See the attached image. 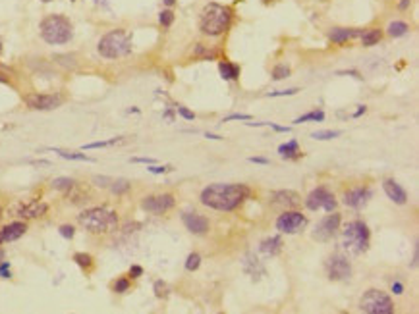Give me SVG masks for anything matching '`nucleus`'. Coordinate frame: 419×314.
<instances>
[{
	"label": "nucleus",
	"instance_id": "f257e3e1",
	"mask_svg": "<svg viewBox=\"0 0 419 314\" xmlns=\"http://www.w3.org/2000/svg\"><path fill=\"white\" fill-rule=\"evenodd\" d=\"M251 189L244 183H213L201 191L199 201L207 208L220 212H234L246 199H249Z\"/></svg>",
	"mask_w": 419,
	"mask_h": 314
},
{
	"label": "nucleus",
	"instance_id": "f03ea898",
	"mask_svg": "<svg viewBox=\"0 0 419 314\" xmlns=\"http://www.w3.org/2000/svg\"><path fill=\"white\" fill-rule=\"evenodd\" d=\"M232 25V10L224 4L209 2L199 16V29L209 37H220Z\"/></svg>",
	"mask_w": 419,
	"mask_h": 314
},
{
	"label": "nucleus",
	"instance_id": "7ed1b4c3",
	"mask_svg": "<svg viewBox=\"0 0 419 314\" xmlns=\"http://www.w3.org/2000/svg\"><path fill=\"white\" fill-rule=\"evenodd\" d=\"M78 223L89 233H112L118 230V214L104 206H95L78 214Z\"/></svg>",
	"mask_w": 419,
	"mask_h": 314
},
{
	"label": "nucleus",
	"instance_id": "20e7f679",
	"mask_svg": "<svg viewBox=\"0 0 419 314\" xmlns=\"http://www.w3.org/2000/svg\"><path fill=\"white\" fill-rule=\"evenodd\" d=\"M39 33H41V39L47 44H66V42L72 41L73 25L66 16L52 14V16H47L41 21Z\"/></svg>",
	"mask_w": 419,
	"mask_h": 314
},
{
	"label": "nucleus",
	"instance_id": "39448f33",
	"mask_svg": "<svg viewBox=\"0 0 419 314\" xmlns=\"http://www.w3.org/2000/svg\"><path fill=\"white\" fill-rule=\"evenodd\" d=\"M97 51L102 58L108 60H116V58H124L132 52V37L124 29H114L108 31L106 35H102Z\"/></svg>",
	"mask_w": 419,
	"mask_h": 314
},
{
	"label": "nucleus",
	"instance_id": "423d86ee",
	"mask_svg": "<svg viewBox=\"0 0 419 314\" xmlns=\"http://www.w3.org/2000/svg\"><path fill=\"white\" fill-rule=\"evenodd\" d=\"M369 243H371V232H369V226L363 220H352V222L346 223V228L342 230V245H344L348 253H367Z\"/></svg>",
	"mask_w": 419,
	"mask_h": 314
},
{
	"label": "nucleus",
	"instance_id": "0eeeda50",
	"mask_svg": "<svg viewBox=\"0 0 419 314\" xmlns=\"http://www.w3.org/2000/svg\"><path fill=\"white\" fill-rule=\"evenodd\" d=\"M359 308H361V312L367 314H392L394 312V301L380 289H369L361 297Z\"/></svg>",
	"mask_w": 419,
	"mask_h": 314
},
{
	"label": "nucleus",
	"instance_id": "6e6552de",
	"mask_svg": "<svg viewBox=\"0 0 419 314\" xmlns=\"http://www.w3.org/2000/svg\"><path fill=\"white\" fill-rule=\"evenodd\" d=\"M23 102L31 110H54L62 106L64 97L58 93H29L23 97Z\"/></svg>",
	"mask_w": 419,
	"mask_h": 314
},
{
	"label": "nucleus",
	"instance_id": "1a4fd4ad",
	"mask_svg": "<svg viewBox=\"0 0 419 314\" xmlns=\"http://www.w3.org/2000/svg\"><path fill=\"white\" fill-rule=\"evenodd\" d=\"M306 206L309 208V210H313V212H317V210H325V212H332V210H336V199H334V195L328 191L327 187H317V189H313V191L307 195L306 199Z\"/></svg>",
	"mask_w": 419,
	"mask_h": 314
},
{
	"label": "nucleus",
	"instance_id": "9d476101",
	"mask_svg": "<svg viewBox=\"0 0 419 314\" xmlns=\"http://www.w3.org/2000/svg\"><path fill=\"white\" fill-rule=\"evenodd\" d=\"M340 222H342V216H340L336 210L328 212L327 216L321 218L319 223L315 226L313 237H315L317 241H321V243H327L330 239H334V235H336L338 230H340Z\"/></svg>",
	"mask_w": 419,
	"mask_h": 314
},
{
	"label": "nucleus",
	"instance_id": "9b49d317",
	"mask_svg": "<svg viewBox=\"0 0 419 314\" xmlns=\"http://www.w3.org/2000/svg\"><path fill=\"white\" fill-rule=\"evenodd\" d=\"M307 226V218L297 210H284L276 218V230L286 235L299 233Z\"/></svg>",
	"mask_w": 419,
	"mask_h": 314
},
{
	"label": "nucleus",
	"instance_id": "f8f14e48",
	"mask_svg": "<svg viewBox=\"0 0 419 314\" xmlns=\"http://www.w3.org/2000/svg\"><path fill=\"white\" fill-rule=\"evenodd\" d=\"M327 276L332 282H346L352 276V262L342 253H334L327 260Z\"/></svg>",
	"mask_w": 419,
	"mask_h": 314
},
{
	"label": "nucleus",
	"instance_id": "ddd939ff",
	"mask_svg": "<svg viewBox=\"0 0 419 314\" xmlns=\"http://www.w3.org/2000/svg\"><path fill=\"white\" fill-rule=\"evenodd\" d=\"M174 206H176V199H174V195H170V193L151 195V197H145L143 201H141V208H143L145 212L157 214V216L166 214L168 210H172Z\"/></svg>",
	"mask_w": 419,
	"mask_h": 314
},
{
	"label": "nucleus",
	"instance_id": "4468645a",
	"mask_svg": "<svg viewBox=\"0 0 419 314\" xmlns=\"http://www.w3.org/2000/svg\"><path fill=\"white\" fill-rule=\"evenodd\" d=\"M371 197H373V191L367 185H358V187H352L344 193V204L354 208V210H361V208L367 206Z\"/></svg>",
	"mask_w": 419,
	"mask_h": 314
},
{
	"label": "nucleus",
	"instance_id": "2eb2a0df",
	"mask_svg": "<svg viewBox=\"0 0 419 314\" xmlns=\"http://www.w3.org/2000/svg\"><path fill=\"white\" fill-rule=\"evenodd\" d=\"M299 203H301L299 195L292 189H280V191H275L271 195V204L280 210H292V208L299 206Z\"/></svg>",
	"mask_w": 419,
	"mask_h": 314
},
{
	"label": "nucleus",
	"instance_id": "dca6fc26",
	"mask_svg": "<svg viewBox=\"0 0 419 314\" xmlns=\"http://www.w3.org/2000/svg\"><path fill=\"white\" fill-rule=\"evenodd\" d=\"M182 222H184L185 230L194 233V235H205L211 228L209 218H205L203 214L199 212H184L182 214Z\"/></svg>",
	"mask_w": 419,
	"mask_h": 314
},
{
	"label": "nucleus",
	"instance_id": "f3484780",
	"mask_svg": "<svg viewBox=\"0 0 419 314\" xmlns=\"http://www.w3.org/2000/svg\"><path fill=\"white\" fill-rule=\"evenodd\" d=\"M16 212L23 220H33V218H41V216L49 212V204L41 203V201H29V203L20 204Z\"/></svg>",
	"mask_w": 419,
	"mask_h": 314
},
{
	"label": "nucleus",
	"instance_id": "a211bd4d",
	"mask_svg": "<svg viewBox=\"0 0 419 314\" xmlns=\"http://www.w3.org/2000/svg\"><path fill=\"white\" fill-rule=\"evenodd\" d=\"M25 232H27V223L25 222H12L8 226H4L0 230V245L18 241L21 235H25Z\"/></svg>",
	"mask_w": 419,
	"mask_h": 314
},
{
	"label": "nucleus",
	"instance_id": "6ab92c4d",
	"mask_svg": "<svg viewBox=\"0 0 419 314\" xmlns=\"http://www.w3.org/2000/svg\"><path fill=\"white\" fill-rule=\"evenodd\" d=\"M383 189H385L387 197H389L392 203L396 204L408 203V193H406V189H404L400 183L394 182V180H385V182H383Z\"/></svg>",
	"mask_w": 419,
	"mask_h": 314
},
{
	"label": "nucleus",
	"instance_id": "aec40b11",
	"mask_svg": "<svg viewBox=\"0 0 419 314\" xmlns=\"http://www.w3.org/2000/svg\"><path fill=\"white\" fill-rule=\"evenodd\" d=\"M363 33V29H356V27H334L328 33V39L334 44H344V42L356 39Z\"/></svg>",
	"mask_w": 419,
	"mask_h": 314
},
{
	"label": "nucleus",
	"instance_id": "412c9836",
	"mask_svg": "<svg viewBox=\"0 0 419 314\" xmlns=\"http://www.w3.org/2000/svg\"><path fill=\"white\" fill-rule=\"evenodd\" d=\"M242 266H244V272L247 274V276H251L253 280H259L261 276H265L266 274V270H265V266L261 264V260L257 258L255 254H246V258L242 260Z\"/></svg>",
	"mask_w": 419,
	"mask_h": 314
},
{
	"label": "nucleus",
	"instance_id": "4be33fe9",
	"mask_svg": "<svg viewBox=\"0 0 419 314\" xmlns=\"http://www.w3.org/2000/svg\"><path fill=\"white\" fill-rule=\"evenodd\" d=\"M282 237L280 235H271V237H266V239H263L261 241V245H259V251L265 254V256H276V254H280V251H282Z\"/></svg>",
	"mask_w": 419,
	"mask_h": 314
},
{
	"label": "nucleus",
	"instance_id": "5701e85b",
	"mask_svg": "<svg viewBox=\"0 0 419 314\" xmlns=\"http://www.w3.org/2000/svg\"><path fill=\"white\" fill-rule=\"evenodd\" d=\"M278 154H280L282 158H286V160H297V158H301V151H299V145H297L296 139L280 145V147H278Z\"/></svg>",
	"mask_w": 419,
	"mask_h": 314
},
{
	"label": "nucleus",
	"instance_id": "b1692460",
	"mask_svg": "<svg viewBox=\"0 0 419 314\" xmlns=\"http://www.w3.org/2000/svg\"><path fill=\"white\" fill-rule=\"evenodd\" d=\"M218 71L222 75L224 81H236L240 77V66H236L232 62L228 60H220L218 62Z\"/></svg>",
	"mask_w": 419,
	"mask_h": 314
},
{
	"label": "nucleus",
	"instance_id": "393cba45",
	"mask_svg": "<svg viewBox=\"0 0 419 314\" xmlns=\"http://www.w3.org/2000/svg\"><path fill=\"white\" fill-rule=\"evenodd\" d=\"M359 39H361V44L363 47H375V44H378L380 42V39H383V31L377 29V27H373V29H367L363 31L361 35H359Z\"/></svg>",
	"mask_w": 419,
	"mask_h": 314
},
{
	"label": "nucleus",
	"instance_id": "a878e982",
	"mask_svg": "<svg viewBox=\"0 0 419 314\" xmlns=\"http://www.w3.org/2000/svg\"><path fill=\"white\" fill-rule=\"evenodd\" d=\"M409 31V25L406 23V21H390L389 27H387V33H389L390 37H394V39H400V37H404V35H408Z\"/></svg>",
	"mask_w": 419,
	"mask_h": 314
},
{
	"label": "nucleus",
	"instance_id": "bb28decb",
	"mask_svg": "<svg viewBox=\"0 0 419 314\" xmlns=\"http://www.w3.org/2000/svg\"><path fill=\"white\" fill-rule=\"evenodd\" d=\"M52 189H56V191H62V193H70L72 191V187L75 185V182H73L72 177H56V180H52Z\"/></svg>",
	"mask_w": 419,
	"mask_h": 314
},
{
	"label": "nucleus",
	"instance_id": "cd10ccee",
	"mask_svg": "<svg viewBox=\"0 0 419 314\" xmlns=\"http://www.w3.org/2000/svg\"><path fill=\"white\" fill-rule=\"evenodd\" d=\"M325 120V112L323 110H313V112H307L303 116H299L294 120V123H303V122H323Z\"/></svg>",
	"mask_w": 419,
	"mask_h": 314
},
{
	"label": "nucleus",
	"instance_id": "c85d7f7f",
	"mask_svg": "<svg viewBox=\"0 0 419 314\" xmlns=\"http://www.w3.org/2000/svg\"><path fill=\"white\" fill-rule=\"evenodd\" d=\"M130 187H132V183L128 182V180H112V183H110V191L114 193V195H126V193L130 191Z\"/></svg>",
	"mask_w": 419,
	"mask_h": 314
},
{
	"label": "nucleus",
	"instance_id": "c756f323",
	"mask_svg": "<svg viewBox=\"0 0 419 314\" xmlns=\"http://www.w3.org/2000/svg\"><path fill=\"white\" fill-rule=\"evenodd\" d=\"M124 137H114V139H108V141H95V143H87L83 145L82 151H93V149H104V147H112L116 143H120Z\"/></svg>",
	"mask_w": 419,
	"mask_h": 314
},
{
	"label": "nucleus",
	"instance_id": "7c9ffc66",
	"mask_svg": "<svg viewBox=\"0 0 419 314\" xmlns=\"http://www.w3.org/2000/svg\"><path fill=\"white\" fill-rule=\"evenodd\" d=\"M73 262L78 264L83 270H91L93 268V256L87 253H75L73 254Z\"/></svg>",
	"mask_w": 419,
	"mask_h": 314
},
{
	"label": "nucleus",
	"instance_id": "2f4dec72",
	"mask_svg": "<svg viewBox=\"0 0 419 314\" xmlns=\"http://www.w3.org/2000/svg\"><path fill=\"white\" fill-rule=\"evenodd\" d=\"M54 152H58L62 158L66 160H82V162H93V158H89L87 154L83 152H68V151H60V149H54Z\"/></svg>",
	"mask_w": 419,
	"mask_h": 314
},
{
	"label": "nucleus",
	"instance_id": "473e14b6",
	"mask_svg": "<svg viewBox=\"0 0 419 314\" xmlns=\"http://www.w3.org/2000/svg\"><path fill=\"white\" fill-rule=\"evenodd\" d=\"M199 266H201V254L199 253L187 254V258H185V270H187V272H195Z\"/></svg>",
	"mask_w": 419,
	"mask_h": 314
},
{
	"label": "nucleus",
	"instance_id": "72a5a7b5",
	"mask_svg": "<svg viewBox=\"0 0 419 314\" xmlns=\"http://www.w3.org/2000/svg\"><path fill=\"white\" fill-rule=\"evenodd\" d=\"M286 77H290V68L286 64H276L273 68V79L280 81V79H286Z\"/></svg>",
	"mask_w": 419,
	"mask_h": 314
},
{
	"label": "nucleus",
	"instance_id": "f704fd0d",
	"mask_svg": "<svg viewBox=\"0 0 419 314\" xmlns=\"http://www.w3.org/2000/svg\"><path fill=\"white\" fill-rule=\"evenodd\" d=\"M311 137H313L315 141H330V139L340 137V131H330V129H327V131H315L311 133Z\"/></svg>",
	"mask_w": 419,
	"mask_h": 314
},
{
	"label": "nucleus",
	"instance_id": "c9c22d12",
	"mask_svg": "<svg viewBox=\"0 0 419 314\" xmlns=\"http://www.w3.org/2000/svg\"><path fill=\"white\" fill-rule=\"evenodd\" d=\"M112 291L114 293H126V291H130V280L128 278H118L116 282L112 284Z\"/></svg>",
	"mask_w": 419,
	"mask_h": 314
},
{
	"label": "nucleus",
	"instance_id": "e433bc0d",
	"mask_svg": "<svg viewBox=\"0 0 419 314\" xmlns=\"http://www.w3.org/2000/svg\"><path fill=\"white\" fill-rule=\"evenodd\" d=\"M174 18H176V16H174V12L170 10V8H168V10H163L159 14V21H161V25L166 27V29L174 23Z\"/></svg>",
	"mask_w": 419,
	"mask_h": 314
},
{
	"label": "nucleus",
	"instance_id": "4c0bfd02",
	"mask_svg": "<svg viewBox=\"0 0 419 314\" xmlns=\"http://www.w3.org/2000/svg\"><path fill=\"white\" fill-rule=\"evenodd\" d=\"M153 289H155V295H157L159 299H166V297H168V285H166V282H163V280H157Z\"/></svg>",
	"mask_w": 419,
	"mask_h": 314
},
{
	"label": "nucleus",
	"instance_id": "58836bf2",
	"mask_svg": "<svg viewBox=\"0 0 419 314\" xmlns=\"http://www.w3.org/2000/svg\"><path fill=\"white\" fill-rule=\"evenodd\" d=\"M195 56H199V58H216V52L215 51H209V49H205L203 44H197L194 51Z\"/></svg>",
	"mask_w": 419,
	"mask_h": 314
},
{
	"label": "nucleus",
	"instance_id": "ea45409f",
	"mask_svg": "<svg viewBox=\"0 0 419 314\" xmlns=\"http://www.w3.org/2000/svg\"><path fill=\"white\" fill-rule=\"evenodd\" d=\"M58 233H60L64 239H73V235H75V230H73V226H70V223H64V226H60L58 228Z\"/></svg>",
	"mask_w": 419,
	"mask_h": 314
},
{
	"label": "nucleus",
	"instance_id": "a19ab883",
	"mask_svg": "<svg viewBox=\"0 0 419 314\" xmlns=\"http://www.w3.org/2000/svg\"><path fill=\"white\" fill-rule=\"evenodd\" d=\"M147 170H149L151 173H155V175H161V173L172 172V166H157V164H149Z\"/></svg>",
	"mask_w": 419,
	"mask_h": 314
},
{
	"label": "nucleus",
	"instance_id": "79ce46f5",
	"mask_svg": "<svg viewBox=\"0 0 419 314\" xmlns=\"http://www.w3.org/2000/svg\"><path fill=\"white\" fill-rule=\"evenodd\" d=\"M297 93H299V89H297V87H294V89H286V91L269 93L266 97H271V99H276V97H292V95H297Z\"/></svg>",
	"mask_w": 419,
	"mask_h": 314
},
{
	"label": "nucleus",
	"instance_id": "37998d69",
	"mask_svg": "<svg viewBox=\"0 0 419 314\" xmlns=\"http://www.w3.org/2000/svg\"><path fill=\"white\" fill-rule=\"evenodd\" d=\"M176 112H178V114H180L184 120H189V122H194V120H195V114L192 110H187L185 106H180V104H178V106H176Z\"/></svg>",
	"mask_w": 419,
	"mask_h": 314
},
{
	"label": "nucleus",
	"instance_id": "c03bdc74",
	"mask_svg": "<svg viewBox=\"0 0 419 314\" xmlns=\"http://www.w3.org/2000/svg\"><path fill=\"white\" fill-rule=\"evenodd\" d=\"M0 278H4V280H10L12 278L10 262H8V260H2V262H0Z\"/></svg>",
	"mask_w": 419,
	"mask_h": 314
},
{
	"label": "nucleus",
	"instance_id": "a18cd8bd",
	"mask_svg": "<svg viewBox=\"0 0 419 314\" xmlns=\"http://www.w3.org/2000/svg\"><path fill=\"white\" fill-rule=\"evenodd\" d=\"M93 183H95L97 187H110L112 180L106 177V175H95V177H93Z\"/></svg>",
	"mask_w": 419,
	"mask_h": 314
},
{
	"label": "nucleus",
	"instance_id": "49530a36",
	"mask_svg": "<svg viewBox=\"0 0 419 314\" xmlns=\"http://www.w3.org/2000/svg\"><path fill=\"white\" fill-rule=\"evenodd\" d=\"M234 120H240V122H249V120H251V116H249V114H230V116H226L222 122H234Z\"/></svg>",
	"mask_w": 419,
	"mask_h": 314
},
{
	"label": "nucleus",
	"instance_id": "de8ad7c7",
	"mask_svg": "<svg viewBox=\"0 0 419 314\" xmlns=\"http://www.w3.org/2000/svg\"><path fill=\"white\" fill-rule=\"evenodd\" d=\"M130 278H132V280H137V278H141V276H143V268H141V266H139V264H132V266H130Z\"/></svg>",
	"mask_w": 419,
	"mask_h": 314
},
{
	"label": "nucleus",
	"instance_id": "09e8293b",
	"mask_svg": "<svg viewBox=\"0 0 419 314\" xmlns=\"http://www.w3.org/2000/svg\"><path fill=\"white\" fill-rule=\"evenodd\" d=\"M249 162L261 164V166H269V164H271V160H269V158H265V156H249Z\"/></svg>",
	"mask_w": 419,
	"mask_h": 314
},
{
	"label": "nucleus",
	"instance_id": "8fccbe9b",
	"mask_svg": "<svg viewBox=\"0 0 419 314\" xmlns=\"http://www.w3.org/2000/svg\"><path fill=\"white\" fill-rule=\"evenodd\" d=\"M390 291L394 295H402L404 293V284L402 282H392V285H390Z\"/></svg>",
	"mask_w": 419,
	"mask_h": 314
},
{
	"label": "nucleus",
	"instance_id": "3c124183",
	"mask_svg": "<svg viewBox=\"0 0 419 314\" xmlns=\"http://www.w3.org/2000/svg\"><path fill=\"white\" fill-rule=\"evenodd\" d=\"M265 125L273 127V129H275V131H278V133H290V127H286V125H278V123H273V122H266Z\"/></svg>",
	"mask_w": 419,
	"mask_h": 314
},
{
	"label": "nucleus",
	"instance_id": "603ef678",
	"mask_svg": "<svg viewBox=\"0 0 419 314\" xmlns=\"http://www.w3.org/2000/svg\"><path fill=\"white\" fill-rule=\"evenodd\" d=\"M133 164H155V158H145V156H133Z\"/></svg>",
	"mask_w": 419,
	"mask_h": 314
},
{
	"label": "nucleus",
	"instance_id": "864d4df0",
	"mask_svg": "<svg viewBox=\"0 0 419 314\" xmlns=\"http://www.w3.org/2000/svg\"><path fill=\"white\" fill-rule=\"evenodd\" d=\"M365 112H367V106H365V104H359V108L352 114V118H359V116H363Z\"/></svg>",
	"mask_w": 419,
	"mask_h": 314
},
{
	"label": "nucleus",
	"instance_id": "5fc2aeb1",
	"mask_svg": "<svg viewBox=\"0 0 419 314\" xmlns=\"http://www.w3.org/2000/svg\"><path fill=\"white\" fill-rule=\"evenodd\" d=\"M409 6H411V0H400V2H398L400 10H408Z\"/></svg>",
	"mask_w": 419,
	"mask_h": 314
},
{
	"label": "nucleus",
	"instance_id": "6e6d98bb",
	"mask_svg": "<svg viewBox=\"0 0 419 314\" xmlns=\"http://www.w3.org/2000/svg\"><path fill=\"white\" fill-rule=\"evenodd\" d=\"M338 75H354V77H358V79H361L359 71H356V70H352V71H338Z\"/></svg>",
	"mask_w": 419,
	"mask_h": 314
},
{
	"label": "nucleus",
	"instance_id": "4d7b16f0",
	"mask_svg": "<svg viewBox=\"0 0 419 314\" xmlns=\"http://www.w3.org/2000/svg\"><path fill=\"white\" fill-rule=\"evenodd\" d=\"M417 260H419V253H417V247L413 249V260H411V268H417Z\"/></svg>",
	"mask_w": 419,
	"mask_h": 314
},
{
	"label": "nucleus",
	"instance_id": "13d9d810",
	"mask_svg": "<svg viewBox=\"0 0 419 314\" xmlns=\"http://www.w3.org/2000/svg\"><path fill=\"white\" fill-rule=\"evenodd\" d=\"M205 137H207V139H213V141H220V139H222L220 135H215V133H205Z\"/></svg>",
	"mask_w": 419,
	"mask_h": 314
},
{
	"label": "nucleus",
	"instance_id": "bf43d9fd",
	"mask_svg": "<svg viewBox=\"0 0 419 314\" xmlns=\"http://www.w3.org/2000/svg\"><path fill=\"white\" fill-rule=\"evenodd\" d=\"M164 118H166V120H168V122H174V114L170 110H164V114H163Z\"/></svg>",
	"mask_w": 419,
	"mask_h": 314
},
{
	"label": "nucleus",
	"instance_id": "052dcab7",
	"mask_svg": "<svg viewBox=\"0 0 419 314\" xmlns=\"http://www.w3.org/2000/svg\"><path fill=\"white\" fill-rule=\"evenodd\" d=\"M164 4H166V6H168V8H170V6H174V4H176V0H163Z\"/></svg>",
	"mask_w": 419,
	"mask_h": 314
},
{
	"label": "nucleus",
	"instance_id": "680f3d73",
	"mask_svg": "<svg viewBox=\"0 0 419 314\" xmlns=\"http://www.w3.org/2000/svg\"><path fill=\"white\" fill-rule=\"evenodd\" d=\"M4 256H6V253H4V249H2V247H0V262H2V260H4Z\"/></svg>",
	"mask_w": 419,
	"mask_h": 314
},
{
	"label": "nucleus",
	"instance_id": "e2e57ef3",
	"mask_svg": "<svg viewBox=\"0 0 419 314\" xmlns=\"http://www.w3.org/2000/svg\"><path fill=\"white\" fill-rule=\"evenodd\" d=\"M0 54H2V39H0Z\"/></svg>",
	"mask_w": 419,
	"mask_h": 314
},
{
	"label": "nucleus",
	"instance_id": "0e129e2a",
	"mask_svg": "<svg viewBox=\"0 0 419 314\" xmlns=\"http://www.w3.org/2000/svg\"><path fill=\"white\" fill-rule=\"evenodd\" d=\"M41 2H52V0H41Z\"/></svg>",
	"mask_w": 419,
	"mask_h": 314
},
{
	"label": "nucleus",
	"instance_id": "69168bd1",
	"mask_svg": "<svg viewBox=\"0 0 419 314\" xmlns=\"http://www.w3.org/2000/svg\"><path fill=\"white\" fill-rule=\"evenodd\" d=\"M0 216H2V208H0Z\"/></svg>",
	"mask_w": 419,
	"mask_h": 314
}]
</instances>
